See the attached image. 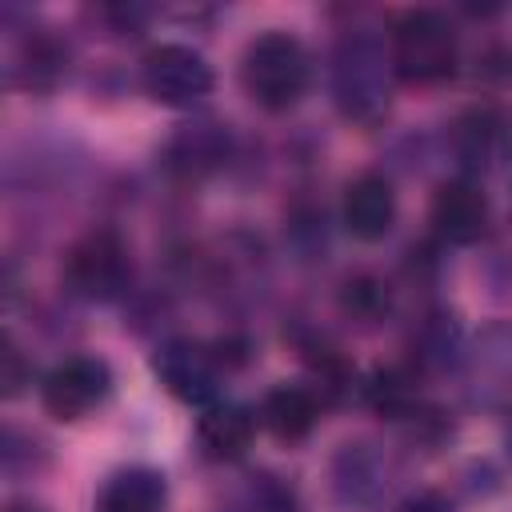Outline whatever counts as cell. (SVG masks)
I'll return each instance as SVG.
<instances>
[{
	"mask_svg": "<svg viewBox=\"0 0 512 512\" xmlns=\"http://www.w3.org/2000/svg\"><path fill=\"white\" fill-rule=\"evenodd\" d=\"M456 56H460L456 28L444 12L416 8V12H404L392 24L388 60H392V72L404 84H440V80H448L456 72Z\"/></svg>",
	"mask_w": 512,
	"mask_h": 512,
	"instance_id": "cell-1",
	"label": "cell"
},
{
	"mask_svg": "<svg viewBox=\"0 0 512 512\" xmlns=\"http://www.w3.org/2000/svg\"><path fill=\"white\" fill-rule=\"evenodd\" d=\"M240 80L260 108L284 112L308 88V52L288 32H264L248 44L244 64H240Z\"/></svg>",
	"mask_w": 512,
	"mask_h": 512,
	"instance_id": "cell-2",
	"label": "cell"
},
{
	"mask_svg": "<svg viewBox=\"0 0 512 512\" xmlns=\"http://www.w3.org/2000/svg\"><path fill=\"white\" fill-rule=\"evenodd\" d=\"M388 68L380 40L372 32H348L336 48V104L344 116L372 124L388 108Z\"/></svg>",
	"mask_w": 512,
	"mask_h": 512,
	"instance_id": "cell-3",
	"label": "cell"
},
{
	"mask_svg": "<svg viewBox=\"0 0 512 512\" xmlns=\"http://www.w3.org/2000/svg\"><path fill=\"white\" fill-rule=\"evenodd\" d=\"M64 276H68L72 292L84 296V300L120 296V288L128 284V248H124V240L108 228H96V232L80 236L68 248Z\"/></svg>",
	"mask_w": 512,
	"mask_h": 512,
	"instance_id": "cell-4",
	"label": "cell"
},
{
	"mask_svg": "<svg viewBox=\"0 0 512 512\" xmlns=\"http://www.w3.org/2000/svg\"><path fill=\"white\" fill-rule=\"evenodd\" d=\"M144 88L168 108H188L212 92V68L184 44H160L144 56Z\"/></svg>",
	"mask_w": 512,
	"mask_h": 512,
	"instance_id": "cell-5",
	"label": "cell"
},
{
	"mask_svg": "<svg viewBox=\"0 0 512 512\" xmlns=\"http://www.w3.org/2000/svg\"><path fill=\"white\" fill-rule=\"evenodd\" d=\"M112 392V372L104 360L96 356H72L64 364H56L44 384H40V400L56 420H80L92 408L104 404V396Z\"/></svg>",
	"mask_w": 512,
	"mask_h": 512,
	"instance_id": "cell-6",
	"label": "cell"
},
{
	"mask_svg": "<svg viewBox=\"0 0 512 512\" xmlns=\"http://www.w3.org/2000/svg\"><path fill=\"white\" fill-rule=\"evenodd\" d=\"M456 160L468 172H496L512 156V112L504 104H472L452 128Z\"/></svg>",
	"mask_w": 512,
	"mask_h": 512,
	"instance_id": "cell-7",
	"label": "cell"
},
{
	"mask_svg": "<svg viewBox=\"0 0 512 512\" xmlns=\"http://www.w3.org/2000/svg\"><path fill=\"white\" fill-rule=\"evenodd\" d=\"M152 368H156L160 384H164L172 396L188 400V404H204V400L216 396V368H220V356H212V352L200 348V344H184V340L164 344V348L156 352Z\"/></svg>",
	"mask_w": 512,
	"mask_h": 512,
	"instance_id": "cell-8",
	"label": "cell"
},
{
	"mask_svg": "<svg viewBox=\"0 0 512 512\" xmlns=\"http://www.w3.org/2000/svg\"><path fill=\"white\" fill-rule=\"evenodd\" d=\"M484 224H488V200L472 180L440 184L432 200V228L444 244H472L484 236Z\"/></svg>",
	"mask_w": 512,
	"mask_h": 512,
	"instance_id": "cell-9",
	"label": "cell"
},
{
	"mask_svg": "<svg viewBox=\"0 0 512 512\" xmlns=\"http://www.w3.org/2000/svg\"><path fill=\"white\" fill-rule=\"evenodd\" d=\"M344 228L356 236V240H380L388 236L392 220H396V192L384 176L376 172H364L356 176L348 188H344Z\"/></svg>",
	"mask_w": 512,
	"mask_h": 512,
	"instance_id": "cell-10",
	"label": "cell"
},
{
	"mask_svg": "<svg viewBox=\"0 0 512 512\" xmlns=\"http://www.w3.org/2000/svg\"><path fill=\"white\" fill-rule=\"evenodd\" d=\"M196 436L208 460H236L256 436V416L240 404H208L196 424Z\"/></svg>",
	"mask_w": 512,
	"mask_h": 512,
	"instance_id": "cell-11",
	"label": "cell"
},
{
	"mask_svg": "<svg viewBox=\"0 0 512 512\" xmlns=\"http://www.w3.org/2000/svg\"><path fill=\"white\" fill-rule=\"evenodd\" d=\"M260 420H264V428L276 436V440H304L312 428H316V420H320V400H316V392L312 388H304V384H280V388H272L268 396H264V404H260Z\"/></svg>",
	"mask_w": 512,
	"mask_h": 512,
	"instance_id": "cell-12",
	"label": "cell"
},
{
	"mask_svg": "<svg viewBox=\"0 0 512 512\" xmlns=\"http://www.w3.org/2000/svg\"><path fill=\"white\" fill-rule=\"evenodd\" d=\"M224 156H228V136L208 120L180 128L168 144V168L180 176H204V172L220 168Z\"/></svg>",
	"mask_w": 512,
	"mask_h": 512,
	"instance_id": "cell-13",
	"label": "cell"
},
{
	"mask_svg": "<svg viewBox=\"0 0 512 512\" xmlns=\"http://www.w3.org/2000/svg\"><path fill=\"white\" fill-rule=\"evenodd\" d=\"M164 476L152 468H124L100 492V512H160Z\"/></svg>",
	"mask_w": 512,
	"mask_h": 512,
	"instance_id": "cell-14",
	"label": "cell"
},
{
	"mask_svg": "<svg viewBox=\"0 0 512 512\" xmlns=\"http://www.w3.org/2000/svg\"><path fill=\"white\" fill-rule=\"evenodd\" d=\"M344 308H348L352 316H360V320H376L380 312H388V292H384L380 280L356 276V280L344 284Z\"/></svg>",
	"mask_w": 512,
	"mask_h": 512,
	"instance_id": "cell-15",
	"label": "cell"
},
{
	"mask_svg": "<svg viewBox=\"0 0 512 512\" xmlns=\"http://www.w3.org/2000/svg\"><path fill=\"white\" fill-rule=\"evenodd\" d=\"M236 512H296V504H292V492H284L276 480L260 476V480L248 484V492L240 496Z\"/></svg>",
	"mask_w": 512,
	"mask_h": 512,
	"instance_id": "cell-16",
	"label": "cell"
},
{
	"mask_svg": "<svg viewBox=\"0 0 512 512\" xmlns=\"http://www.w3.org/2000/svg\"><path fill=\"white\" fill-rule=\"evenodd\" d=\"M372 404L380 412H388V416H400L412 404V380L404 372H396V368L392 372H380L376 384H372Z\"/></svg>",
	"mask_w": 512,
	"mask_h": 512,
	"instance_id": "cell-17",
	"label": "cell"
},
{
	"mask_svg": "<svg viewBox=\"0 0 512 512\" xmlns=\"http://www.w3.org/2000/svg\"><path fill=\"white\" fill-rule=\"evenodd\" d=\"M24 360H20V352H16V344L8 340L4 344V392L12 396V392H20V384H24Z\"/></svg>",
	"mask_w": 512,
	"mask_h": 512,
	"instance_id": "cell-18",
	"label": "cell"
},
{
	"mask_svg": "<svg viewBox=\"0 0 512 512\" xmlns=\"http://www.w3.org/2000/svg\"><path fill=\"white\" fill-rule=\"evenodd\" d=\"M396 512H452V508H448V500H444L440 492H416V496H408Z\"/></svg>",
	"mask_w": 512,
	"mask_h": 512,
	"instance_id": "cell-19",
	"label": "cell"
},
{
	"mask_svg": "<svg viewBox=\"0 0 512 512\" xmlns=\"http://www.w3.org/2000/svg\"><path fill=\"white\" fill-rule=\"evenodd\" d=\"M8 512H40V508H32V504H12Z\"/></svg>",
	"mask_w": 512,
	"mask_h": 512,
	"instance_id": "cell-20",
	"label": "cell"
}]
</instances>
